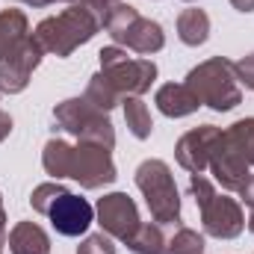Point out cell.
Listing matches in <instances>:
<instances>
[{"label":"cell","instance_id":"9","mask_svg":"<svg viewBox=\"0 0 254 254\" xmlns=\"http://www.w3.org/2000/svg\"><path fill=\"white\" fill-rule=\"evenodd\" d=\"M201 210V225H204V234L207 237H216V240H237L246 228V213H243V204L231 195H213Z\"/></svg>","mask_w":254,"mask_h":254},{"label":"cell","instance_id":"20","mask_svg":"<svg viewBox=\"0 0 254 254\" xmlns=\"http://www.w3.org/2000/svg\"><path fill=\"white\" fill-rule=\"evenodd\" d=\"M71 151H74V145H68L65 139H51V142L45 145V151H42V166H45V172H48L54 181L68 178Z\"/></svg>","mask_w":254,"mask_h":254},{"label":"cell","instance_id":"6","mask_svg":"<svg viewBox=\"0 0 254 254\" xmlns=\"http://www.w3.org/2000/svg\"><path fill=\"white\" fill-rule=\"evenodd\" d=\"M98 60H101V74L122 95V101L125 98H142L157 80L154 60H148V57H127V51L119 48V45L101 48Z\"/></svg>","mask_w":254,"mask_h":254},{"label":"cell","instance_id":"8","mask_svg":"<svg viewBox=\"0 0 254 254\" xmlns=\"http://www.w3.org/2000/svg\"><path fill=\"white\" fill-rule=\"evenodd\" d=\"M95 216H98V225L107 237L125 243L139 231L142 219H139V210H136V201L127 195V192H110L104 198H98V207H95Z\"/></svg>","mask_w":254,"mask_h":254},{"label":"cell","instance_id":"26","mask_svg":"<svg viewBox=\"0 0 254 254\" xmlns=\"http://www.w3.org/2000/svg\"><path fill=\"white\" fill-rule=\"evenodd\" d=\"M190 195L195 198V204H198V207H204V204L216 195V187H213L204 175H192V178H190Z\"/></svg>","mask_w":254,"mask_h":254},{"label":"cell","instance_id":"17","mask_svg":"<svg viewBox=\"0 0 254 254\" xmlns=\"http://www.w3.org/2000/svg\"><path fill=\"white\" fill-rule=\"evenodd\" d=\"M178 39L190 48H198L210 39V15L204 9H184L178 15Z\"/></svg>","mask_w":254,"mask_h":254},{"label":"cell","instance_id":"2","mask_svg":"<svg viewBox=\"0 0 254 254\" xmlns=\"http://www.w3.org/2000/svg\"><path fill=\"white\" fill-rule=\"evenodd\" d=\"M187 89L201 101V107H210L213 113H231L243 104L240 77L234 71V63L225 57H210L198 63L187 74Z\"/></svg>","mask_w":254,"mask_h":254},{"label":"cell","instance_id":"27","mask_svg":"<svg viewBox=\"0 0 254 254\" xmlns=\"http://www.w3.org/2000/svg\"><path fill=\"white\" fill-rule=\"evenodd\" d=\"M77 3H83V6L98 18V24H101V27H107V18L113 15V9H116L122 0H77Z\"/></svg>","mask_w":254,"mask_h":254},{"label":"cell","instance_id":"29","mask_svg":"<svg viewBox=\"0 0 254 254\" xmlns=\"http://www.w3.org/2000/svg\"><path fill=\"white\" fill-rule=\"evenodd\" d=\"M240 198H243V204H246V207H252L254 210V175H249V178H246V184H243V187H240Z\"/></svg>","mask_w":254,"mask_h":254},{"label":"cell","instance_id":"18","mask_svg":"<svg viewBox=\"0 0 254 254\" xmlns=\"http://www.w3.org/2000/svg\"><path fill=\"white\" fill-rule=\"evenodd\" d=\"M166 243L169 237L163 234L160 222H142L139 231L127 240V249L133 254H166Z\"/></svg>","mask_w":254,"mask_h":254},{"label":"cell","instance_id":"19","mask_svg":"<svg viewBox=\"0 0 254 254\" xmlns=\"http://www.w3.org/2000/svg\"><path fill=\"white\" fill-rule=\"evenodd\" d=\"M222 139L249 163V169L254 166V119H240L228 130H222Z\"/></svg>","mask_w":254,"mask_h":254},{"label":"cell","instance_id":"5","mask_svg":"<svg viewBox=\"0 0 254 254\" xmlns=\"http://www.w3.org/2000/svg\"><path fill=\"white\" fill-rule=\"evenodd\" d=\"M54 122L60 130L77 136L80 142L89 145H101L107 151L116 148V127L110 122V116L104 110H98L95 104H89L86 98H68L63 104L54 107Z\"/></svg>","mask_w":254,"mask_h":254},{"label":"cell","instance_id":"10","mask_svg":"<svg viewBox=\"0 0 254 254\" xmlns=\"http://www.w3.org/2000/svg\"><path fill=\"white\" fill-rule=\"evenodd\" d=\"M219 136H222V130L216 125H201L187 130L175 145L178 166L187 169L190 175H204L210 169V157H213V148H216Z\"/></svg>","mask_w":254,"mask_h":254},{"label":"cell","instance_id":"30","mask_svg":"<svg viewBox=\"0 0 254 254\" xmlns=\"http://www.w3.org/2000/svg\"><path fill=\"white\" fill-rule=\"evenodd\" d=\"M9 133H12V116H9V113L0 107V142H3Z\"/></svg>","mask_w":254,"mask_h":254},{"label":"cell","instance_id":"21","mask_svg":"<svg viewBox=\"0 0 254 254\" xmlns=\"http://www.w3.org/2000/svg\"><path fill=\"white\" fill-rule=\"evenodd\" d=\"M125 122H127V130L136 136V139H151L154 133V122H151V110L142 98H125Z\"/></svg>","mask_w":254,"mask_h":254},{"label":"cell","instance_id":"22","mask_svg":"<svg viewBox=\"0 0 254 254\" xmlns=\"http://www.w3.org/2000/svg\"><path fill=\"white\" fill-rule=\"evenodd\" d=\"M89 104H95L98 110H104V113H110V110H116L119 104H122V95L110 86V80L98 71V74H92L89 77V83H86V95H83Z\"/></svg>","mask_w":254,"mask_h":254},{"label":"cell","instance_id":"31","mask_svg":"<svg viewBox=\"0 0 254 254\" xmlns=\"http://www.w3.org/2000/svg\"><path fill=\"white\" fill-rule=\"evenodd\" d=\"M9 240V234H6V210H3V195H0V246Z\"/></svg>","mask_w":254,"mask_h":254},{"label":"cell","instance_id":"13","mask_svg":"<svg viewBox=\"0 0 254 254\" xmlns=\"http://www.w3.org/2000/svg\"><path fill=\"white\" fill-rule=\"evenodd\" d=\"M210 172H213V178L222 190L237 192L249 178V163L219 136V142L213 148V157H210Z\"/></svg>","mask_w":254,"mask_h":254},{"label":"cell","instance_id":"35","mask_svg":"<svg viewBox=\"0 0 254 254\" xmlns=\"http://www.w3.org/2000/svg\"><path fill=\"white\" fill-rule=\"evenodd\" d=\"M184 3H195V0H184Z\"/></svg>","mask_w":254,"mask_h":254},{"label":"cell","instance_id":"12","mask_svg":"<svg viewBox=\"0 0 254 254\" xmlns=\"http://www.w3.org/2000/svg\"><path fill=\"white\" fill-rule=\"evenodd\" d=\"M48 219H51L57 234H63V237H83L89 231V225L95 222V207L86 198L74 195V192H63L57 198V204L51 207Z\"/></svg>","mask_w":254,"mask_h":254},{"label":"cell","instance_id":"4","mask_svg":"<svg viewBox=\"0 0 254 254\" xmlns=\"http://www.w3.org/2000/svg\"><path fill=\"white\" fill-rule=\"evenodd\" d=\"M104 30L110 33V39L119 48L133 51L139 57H154V54H160L166 48L163 27L157 21H151V18H142L139 9L130 6V3H119L113 9V15L107 18V27Z\"/></svg>","mask_w":254,"mask_h":254},{"label":"cell","instance_id":"11","mask_svg":"<svg viewBox=\"0 0 254 254\" xmlns=\"http://www.w3.org/2000/svg\"><path fill=\"white\" fill-rule=\"evenodd\" d=\"M42 57H45L42 45L30 36L9 60L0 63V92H3V95H21V92L30 86V77H33V71L39 68Z\"/></svg>","mask_w":254,"mask_h":254},{"label":"cell","instance_id":"14","mask_svg":"<svg viewBox=\"0 0 254 254\" xmlns=\"http://www.w3.org/2000/svg\"><path fill=\"white\" fill-rule=\"evenodd\" d=\"M154 104L169 119H187L201 107V101L187 89V83H166V86H160L157 95H154Z\"/></svg>","mask_w":254,"mask_h":254},{"label":"cell","instance_id":"33","mask_svg":"<svg viewBox=\"0 0 254 254\" xmlns=\"http://www.w3.org/2000/svg\"><path fill=\"white\" fill-rule=\"evenodd\" d=\"M27 6H33V9H42V6H51V3H57V0H24Z\"/></svg>","mask_w":254,"mask_h":254},{"label":"cell","instance_id":"16","mask_svg":"<svg viewBox=\"0 0 254 254\" xmlns=\"http://www.w3.org/2000/svg\"><path fill=\"white\" fill-rule=\"evenodd\" d=\"M9 254H51V237L36 222H18L9 231Z\"/></svg>","mask_w":254,"mask_h":254},{"label":"cell","instance_id":"1","mask_svg":"<svg viewBox=\"0 0 254 254\" xmlns=\"http://www.w3.org/2000/svg\"><path fill=\"white\" fill-rule=\"evenodd\" d=\"M101 24L98 18L83 6V3H68V9H63L60 15H51L45 21H39L33 39L42 45L45 54H54V57H71L80 45L92 42L98 36Z\"/></svg>","mask_w":254,"mask_h":254},{"label":"cell","instance_id":"23","mask_svg":"<svg viewBox=\"0 0 254 254\" xmlns=\"http://www.w3.org/2000/svg\"><path fill=\"white\" fill-rule=\"evenodd\" d=\"M166 254H204V237L192 228L178 225V231L166 243Z\"/></svg>","mask_w":254,"mask_h":254},{"label":"cell","instance_id":"32","mask_svg":"<svg viewBox=\"0 0 254 254\" xmlns=\"http://www.w3.org/2000/svg\"><path fill=\"white\" fill-rule=\"evenodd\" d=\"M231 6L237 12H254V0H231Z\"/></svg>","mask_w":254,"mask_h":254},{"label":"cell","instance_id":"15","mask_svg":"<svg viewBox=\"0 0 254 254\" xmlns=\"http://www.w3.org/2000/svg\"><path fill=\"white\" fill-rule=\"evenodd\" d=\"M27 39H30L27 15L21 9H3L0 12V63L9 60Z\"/></svg>","mask_w":254,"mask_h":254},{"label":"cell","instance_id":"34","mask_svg":"<svg viewBox=\"0 0 254 254\" xmlns=\"http://www.w3.org/2000/svg\"><path fill=\"white\" fill-rule=\"evenodd\" d=\"M246 228H249V231L254 234V210H252V216H249V222H246Z\"/></svg>","mask_w":254,"mask_h":254},{"label":"cell","instance_id":"7","mask_svg":"<svg viewBox=\"0 0 254 254\" xmlns=\"http://www.w3.org/2000/svg\"><path fill=\"white\" fill-rule=\"evenodd\" d=\"M68 178L77 181L83 190H104V187L116 184L119 172H116L113 154H110L107 148L80 142V145H74V151H71Z\"/></svg>","mask_w":254,"mask_h":254},{"label":"cell","instance_id":"28","mask_svg":"<svg viewBox=\"0 0 254 254\" xmlns=\"http://www.w3.org/2000/svg\"><path fill=\"white\" fill-rule=\"evenodd\" d=\"M234 71H237L240 83H246V86L254 92V54L243 57V60H237V63H234Z\"/></svg>","mask_w":254,"mask_h":254},{"label":"cell","instance_id":"25","mask_svg":"<svg viewBox=\"0 0 254 254\" xmlns=\"http://www.w3.org/2000/svg\"><path fill=\"white\" fill-rule=\"evenodd\" d=\"M77 254H116L113 237H107L104 231H101V234H89V237L77 246Z\"/></svg>","mask_w":254,"mask_h":254},{"label":"cell","instance_id":"3","mask_svg":"<svg viewBox=\"0 0 254 254\" xmlns=\"http://www.w3.org/2000/svg\"><path fill=\"white\" fill-rule=\"evenodd\" d=\"M136 187L145 195L151 219L160 225H181V192L169 163L145 160L136 169Z\"/></svg>","mask_w":254,"mask_h":254},{"label":"cell","instance_id":"24","mask_svg":"<svg viewBox=\"0 0 254 254\" xmlns=\"http://www.w3.org/2000/svg\"><path fill=\"white\" fill-rule=\"evenodd\" d=\"M63 192H68V190H65L60 181L39 184V187L33 190V195H30V204H33V210H36L39 216H48V213H51V207L57 204V198H60Z\"/></svg>","mask_w":254,"mask_h":254}]
</instances>
